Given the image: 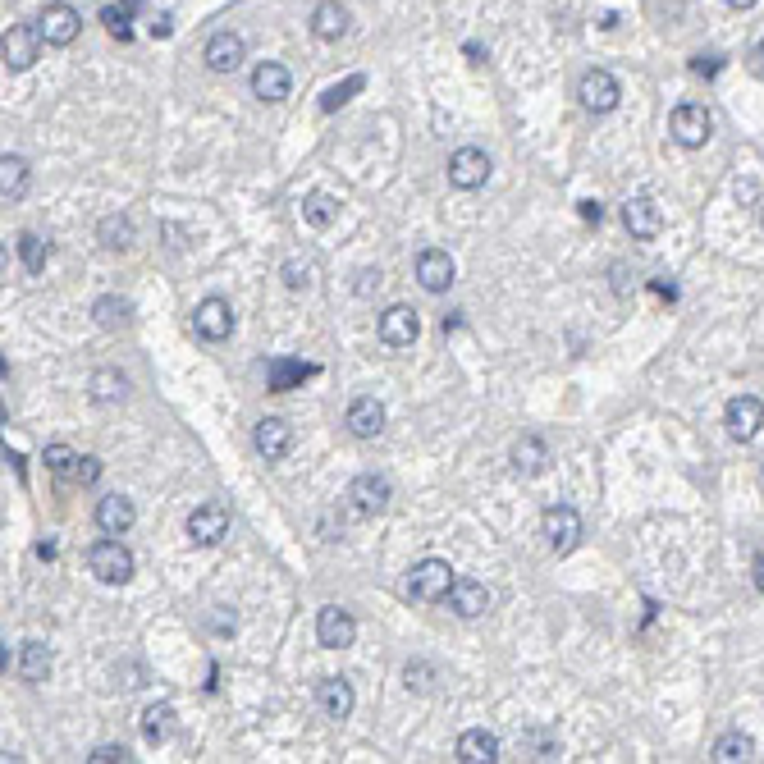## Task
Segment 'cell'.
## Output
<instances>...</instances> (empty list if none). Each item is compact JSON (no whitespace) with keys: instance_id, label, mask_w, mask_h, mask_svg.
Here are the masks:
<instances>
[{"instance_id":"6da1fadb","label":"cell","mask_w":764,"mask_h":764,"mask_svg":"<svg viewBox=\"0 0 764 764\" xmlns=\"http://www.w3.org/2000/svg\"><path fill=\"white\" fill-rule=\"evenodd\" d=\"M453 568L444 559H421V563H412V572H408V595L417 604H440V600H449V591H453Z\"/></svg>"},{"instance_id":"7a4b0ae2","label":"cell","mask_w":764,"mask_h":764,"mask_svg":"<svg viewBox=\"0 0 764 764\" xmlns=\"http://www.w3.org/2000/svg\"><path fill=\"white\" fill-rule=\"evenodd\" d=\"M87 568H92V577L106 586H124L133 577V554L119 540H97V545L87 549Z\"/></svg>"},{"instance_id":"3957f363","label":"cell","mask_w":764,"mask_h":764,"mask_svg":"<svg viewBox=\"0 0 764 764\" xmlns=\"http://www.w3.org/2000/svg\"><path fill=\"white\" fill-rule=\"evenodd\" d=\"M540 531H545V545L554 549V554H572L577 540H582V513L572 504H554V508H545V517H540Z\"/></svg>"},{"instance_id":"277c9868","label":"cell","mask_w":764,"mask_h":764,"mask_svg":"<svg viewBox=\"0 0 764 764\" xmlns=\"http://www.w3.org/2000/svg\"><path fill=\"white\" fill-rule=\"evenodd\" d=\"M389 495H394V485H389V476L362 472L353 485H348V508H353L357 517L385 513V508H389Z\"/></svg>"},{"instance_id":"5b68a950","label":"cell","mask_w":764,"mask_h":764,"mask_svg":"<svg viewBox=\"0 0 764 764\" xmlns=\"http://www.w3.org/2000/svg\"><path fill=\"white\" fill-rule=\"evenodd\" d=\"M710 133H714V119H710V110H705V106L682 101V106L673 110V138H678L687 151L705 147V142H710Z\"/></svg>"},{"instance_id":"8992f818","label":"cell","mask_w":764,"mask_h":764,"mask_svg":"<svg viewBox=\"0 0 764 764\" xmlns=\"http://www.w3.org/2000/svg\"><path fill=\"white\" fill-rule=\"evenodd\" d=\"M193 334H197V339H206V344L229 339V334H234V312H229V302L225 298H202V302H197Z\"/></svg>"},{"instance_id":"52a82bcc","label":"cell","mask_w":764,"mask_h":764,"mask_svg":"<svg viewBox=\"0 0 764 764\" xmlns=\"http://www.w3.org/2000/svg\"><path fill=\"white\" fill-rule=\"evenodd\" d=\"M42 42L46 37L37 33L33 23H14L10 33H5V46H0V51H5V69H14V74H19V69H33Z\"/></svg>"},{"instance_id":"ba28073f","label":"cell","mask_w":764,"mask_h":764,"mask_svg":"<svg viewBox=\"0 0 764 764\" xmlns=\"http://www.w3.org/2000/svg\"><path fill=\"white\" fill-rule=\"evenodd\" d=\"M485 179H490V156H485L481 147H458L449 156V183L453 188L472 193V188H481Z\"/></svg>"},{"instance_id":"9c48e42d","label":"cell","mask_w":764,"mask_h":764,"mask_svg":"<svg viewBox=\"0 0 764 764\" xmlns=\"http://www.w3.org/2000/svg\"><path fill=\"white\" fill-rule=\"evenodd\" d=\"M229 536V508L225 504H197L188 513V540L193 545H220Z\"/></svg>"},{"instance_id":"30bf717a","label":"cell","mask_w":764,"mask_h":764,"mask_svg":"<svg viewBox=\"0 0 764 764\" xmlns=\"http://www.w3.org/2000/svg\"><path fill=\"white\" fill-rule=\"evenodd\" d=\"M577 97H582V106L591 110V115H609V110L618 106V97H623V87H618V78L609 74V69H591V74L582 78V87H577Z\"/></svg>"},{"instance_id":"8fae6325","label":"cell","mask_w":764,"mask_h":764,"mask_svg":"<svg viewBox=\"0 0 764 764\" xmlns=\"http://www.w3.org/2000/svg\"><path fill=\"white\" fill-rule=\"evenodd\" d=\"M316 641H321L325 650H344L357 641V623L348 609H339V604H325L321 614H316Z\"/></svg>"},{"instance_id":"7c38bea8","label":"cell","mask_w":764,"mask_h":764,"mask_svg":"<svg viewBox=\"0 0 764 764\" xmlns=\"http://www.w3.org/2000/svg\"><path fill=\"white\" fill-rule=\"evenodd\" d=\"M376 334H380V344L385 348H412L417 344V334H421V321H417V312L412 307H389L385 316L376 321Z\"/></svg>"},{"instance_id":"4fadbf2b","label":"cell","mask_w":764,"mask_h":764,"mask_svg":"<svg viewBox=\"0 0 764 764\" xmlns=\"http://www.w3.org/2000/svg\"><path fill=\"white\" fill-rule=\"evenodd\" d=\"M78 28H83V19H78L74 5H46L37 14V33L46 37V46H69L78 37Z\"/></svg>"},{"instance_id":"5bb4252c","label":"cell","mask_w":764,"mask_h":764,"mask_svg":"<svg viewBox=\"0 0 764 764\" xmlns=\"http://www.w3.org/2000/svg\"><path fill=\"white\" fill-rule=\"evenodd\" d=\"M312 376H321V366L302 362V357H270V362H266L270 394H289V389H298L302 380H312Z\"/></svg>"},{"instance_id":"9a60e30c","label":"cell","mask_w":764,"mask_h":764,"mask_svg":"<svg viewBox=\"0 0 764 764\" xmlns=\"http://www.w3.org/2000/svg\"><path fill=\"white\" fill-rule=\"evenodd\" d=\"M728 435L732 440H755V435H760V426H764V403L755 399V394H737V399L728 403Z\"/></svg>"},{"instance_id":"2e32d148","label":"cell","mask_w":764,"mask_h":764,"mask_svg":"<svg viewBox=\"0 0 764 764\" xmlns=\"http://www.w3.org/2000/svg\"><path fill=\"white\" fill-rule=\"evenodd\" d=\"M344 426L353 440H376L385 431V403L380 399H353L344 412Z\"/></svg>"},{"instance_id":"e0dca14e","label":"cell","mask_w":764,"mask_h":764,"mask_svg":"<svg viewBox=\"0 0 764 764\" xmlns=\"http://www.w3.org/2000/svg\"><path fill=\"white\" fill-rule=\"evenodd\" d=\"M252 444H257V453L266 463H275V458H284L293 449V426L284 417H261L257 431H252Z\"/></svg>"},{"instance_id":"ac0fdd59","label":"cell","mask_w":764,"mask_h":764,"mask_svg":"<svg viewBox=\"0 0 764 764\" xmlns=\"http://www.w3.org/2000/svg\"><path fill=\"white\" fill-rule=\"evenodd\" d=\"M623 225L632 238H655L664 229V216H659V206L650 197H627L623 202Z\"/></svg>"},{"instance_id":"d6986e66","label":"cell","mask_w":764,"mask_h":764,"mask_svg":"<svg viewBox=\"0 0 764 764\" xmlns=\"http://www.w3.org/2000/svg\"><path fill=\"white\" fill-rule=\"evenodd\" d=\"M417 280H421V289L426 293H444L453 284V257L449 252H440V248H426L417 257Z\"/></svg>"},{"instance_id":"ffe728a7","label":"cell","mask_w":764,"mask_h":764,"mask_svg":"<svg viewBox=\"0 0 764 764\" xmlns=\"http://www.w3.org/2000/svg\"><path fill=\"white\" fill-rule=\"evenodd\" d=\"M449 609L458 618H481L485 609H490V591H485L481 582H472V577H458L449 591Z\"/></svg>"},{"instance_id":"44dd1931","label":"cell","mask_w":764,"mask_h":764,"mask_svg":"<svg viewBox=\"0 0 764 764\" xmlns=\"http://www.w3.org/2000/svg\"><path fill=\"white\" fill-rule=\"evenodd\" d=\"M243 37L238 33H216L211 42H206V65L216 69V74H234L238 65H243Z\"/></svg>"},{"instance_id":"7402d4cb","label":"cell","mask_w":764,"mask_h":764,"mask_svg":"<svg viewBox=\"0 0 764 764\" xmlns=\"http://www.w3.org/2000/svg\"><path fill=\"white\" fill-rule=\"evenodd\" d=\"M252 92H257L261 101H284L293 92V78L284 65H275V60H266V65L252 69Z\"/></svg>"},{"instance_id":"603a6c76","label":"cell","mask_w":764,"mask_h":764,"mask_svg":"<svg viewBox=\"0 0 764 764\" xmlns=\"http://www.w3.org/2000/svg\"><path fill=\"white\" fill-rule=\"evenodd\" d=\"M458 760L463 764H495L499 760V737L485 728H467L458 737Z\"/></svg>"},{"instance_id":"cb8c5ba5","label":"cell","mask_w":764,"mask_h":764,"mask_svg":"<svg viewBox=\"0 0 764 764\" xmlns=\"http://www.w3.org/2000/svg\"><path fill=\"white\" fill-rule=\"evenodd\" d=\"M316 705L325 710V719H348L353 705H357V696H353V687H348L344 678H325L321 687H316Z\"/></svg>"},{"instance_id":"d4e9b609","label":"cell","mask_w":764,"mask_h":764,"mask_svg":"<svg viewBox=\"0 0 764 764\" xmlns=\"http://www.w3.org/2000/svg\"><path fill=\"white\" fill-rule=\"evenodd\" d=\"M133 499H124V495H106L97 504V527L106 531V536H124V531L133 527Z\"/></svg>"},{"instance_id":"484cf974","label":"cell","mask_w":764,"mask_h":764,"mask_svg":"<svg viewBox=\"0 0 764 764\" xmlns=\"http://www.w3.org/2000/svg\"><path fill=\"white\" fill-rule=\"evenodd\" d=\"M513 467H517V476H540L549 467V444L540 435H522L513 444Z\"/></svg>"},{"instance_id":"4316f807","label":"cell","mask_w":764,"mask_h":764,"mask_svg":"<svg viewBox=\"0 0 764 764\" xmlns=\"http://www.w3.org/2000/svg\"><path fill=\"white\" fill-rule=\"evenodd\" d=\"M312 33L321 37V42H339V37L348 33V10L339 5V0L316 5V10H312Z\"/></svg>"},{"instance_id":"83f0119b","label":"cell","mask_w":764,"mask_h":764,"mask_svg":"<svg viewBox=\"0 0 764 764\" xmlns=\"http://www.w3.org/2000/svg\"><path fill=\"white\" fill-rule=\"evenodd\" d=\"M14 673H19L23 682H46V673H51V650H46L42 641H23L19 659H14Z\"/></svg>"},{"instance_id":"f1b7e54d","label":"cell","mask_w":764,"mask_h":764,"mask_svg":"<svg viewBox=\"0 0 764 764\" xmlns=\"http://www.w3.org/2000/svg\"><path fill=\"white\" fill-rule=\"evenodd\" d=\"M28 193V161L23 156H5L0 161V197L5 202H19Z\"/></svg>"},{"instance_id":"f546056e","label":"cell","mask_w":764,"mask_h":764,"mask_svg":"<svg viewBox=\"0 0 764 764\" xmlns=\"http://www.w3.org/2000/svg\"><path fill=\"white\" fill-rule=\"evenodd\" d=\"M302 220L312 229H330L334 220H339V197L330 193H307V202H302Z\"/></svg>"},{"instance_id":"4dcf8cb0","label":"cell","mask_w":764,"mask_h":764,"mask_svg":"<svg viewBox=\"0 0 764 764\" xmlns=\"http://www.w3.org/2000/svg\"><path fill=\"white\" fill-rule=\"evenodd\" d=\"M170 732H174V710L170 705H147V710H142V737H147L151 746H161Z\"/></svg>"},{"instance_id":"1f68e13d","label":"cell","mask_w":764,"mask_h":764,"mask_svg":"<svg viewBox=\"0 0 764 764\" xmlns=\"http://www.w3.org/2000/svg\"><path fill=\"white\" fill-rule=\"evenodd\" d=\"M362 87H366V78H362V74H348L344 83H330V87L321 92V110H325V115H334V110L348 106V101H353L357 92H362Z\"/></svg>"},{"instance_id":"d6a6232c","label":"cell","mask_w":764,"mask_h":764,"mask_svg":"<svg viewBox=\"0 0 764 764\" xmlns=\"http://www.w3.org/2000/svg\"><path fill=\"white\" fill-rule=\"evenodd\" d=\"M751 751H755V746H751V737H746V732H723L710 755L719 764H737V760H751Z\"/></svg>"},{"instance_id":"836d02e7","label":"cell","mask_w":764,"mask_h":764,"mask_svg":"<svg viewBox=\"0 0 764 764\" xmlns=\"http://www.w3.org/2000/svg\"><path fill=\"white\" fill-rule=\"evenodd\" d=\"M46 467H51L60 481H78V467H83V458H78L69 444H46Z\"/></svg>"},{"instance_id":"e575fe53","label":"cell","mask_w":764,"mask_h":764,"mask_svg":"<svg viewBox=\"0 0 764 764\" xmlns=\"http://www.w3.org/2000/svg\"><path fill=\"white\" fill-rule=\"evenodd\" d=\"M133 14H138V10H129L124 0L101 10V23H106V33L115 37V42H133Z\"/></svg>"},{"instance_id":"d590c367","label":"cell","mask_w":764,"mask_h":764,"mask_svg":"<svg viewBox=\"0 0 764 764\" xmlns=\"http://www.w3.org/2000/svg\"><path fill=\"white\" fill-rule=\"evenodd\" d=\"M522 751H527V760H559V737L545 728H531L522 732Z\"/></svg>"},{"instance_id":"8d00e7d4","label":"cell","mask_w":764,"mask_h":764,"mask_svg":"<svg viewBox=\"0 0 764 764\" xmlns=\"http://www.w3.org/2000/svg\"><path fill=\"white\" fill-rule=\"evenodd\" d=\"M101 243L115 252H124L133 243V220L129 216H106L101 220Z\"/></svg>"},{"instance_id":"74e56055","label":"cell","mask_w":764,"mask_h":764,"mask_svg":"<svg viewBox=\"0 0 764 764\" xmlns=\"http://www.w3.org/2000/svg\"><path fill=\"white\" fill-rule=\"evenodd\" d=\"M129 302L124 298H97V307H92V316H97V325H106V330H119V325H129Z\"/></svg>"},{"instance_id":"f35d334b","label":"cell","mask_w":764,"mask_h":764,"mask_svg":"<svg viewBox=\"0 0 764 764\" xmlns=\"http://www.w3.org/2000/svg\"><path fill=\"white\" fill-rule=\"evenodd\" d=\"M19 257H23V266L37 275V270L46 266V257H51V248H46L42 234H19Z\"/></svg>"},{"instance_id":"ab89813d","label":"cell","mask_w":764,"mask_h":764,"mask_svg":"<svg viewBox=\"0 0 764 764\" xmlns=\"http://www.w3.org/2000/svg\"><path fill=\"white\" fill-rule=\"evenodd\" d=\"M119 394H124V376L119 371H97L92 376V399L97 403H115Z\"/></svg>"},{"instance_id":"60d3db41","label":"cell","mask_w":764,"mask_h":764,"mask_svg":"<svg viewBox=\"0 0 764 764\" xmlns=\"http://www.w3.org/2000/svg\"><path fill=\"white\" fill-rule=\"evenodd\" d=\"M284 284H289L293 293H302L307 284H312V266H293L289 261V266H284Z\"/></svg>"},{"instance_id":"b9f144b4","label":"cell","mask_w":764,"mask_h":764,"mask_svg":"<svg viewBox=\"0 0 764 764\" xmlns=\"http://www.w3.org/2000/svg\"><path fill=\"white\" fill-rule=\"evenodd\" d=\"M719 69H723L719 55H696V60H691V74H696V78H714Z\"/></svg>"},{"instance_id":"7bdbcfd3","label":"cell","mask_w":764,"mask_h":764,"mask_svg":"<svg viewBox=\"0 0 764 764\" xmlns=\"http://www.w3.org/2000/svg\"><path fill=\"white\" fill-rule=\"evenodd\" d=\"M87 760H92V764H115V760L124 764V760H129V751H124V746H97Z\"/></svg>"},{"instance_id":"ee69618b","label":"cell","mask_w":764,"mask_h":764,"mask_svg":"<svg viewBox=\"0 0 764 764\" xmlns=\"http://www.w3.org/2000/svg\"><path fill=\"white\" fill-rule=\"evenodd\" d=\"M151 37H156V42L174 37V14H156V19H151Z\"/></svg>"},{"instance_id":"f6af8a7d","label":"cell","mask_w":764,"mask_h":764,"mask_svg":"<svg viewBox=\"0 0 764 764\" xmlns=\"http://www.w3.org/2000/svg\"><path fill=\"white\" fill-rule=\"evenodd\" d=\"M101 476V463L97 458H83V467H78V485H92Z\"/></svg>"},{"instance_id":"bcb514c9","label":"cell","mask_w":764,"mask_h":764,"mask_svg":"<svg viewBox=\"0 0 764 764\" xmlns=\"http://www.w3.org/2000/svg\"><path fill=\"white\" fill-rule=\"evenodd\" d=\"M582 220H586V225H600V220H604V206H600V202H582Z\"/></svg>"},{"instance_id":"7dc6e473","label":"cell","mask_w":764,"mask_h":764,"mask_svg":"<svg viewBox=\"0 0 764 764\" xmlns=\"http://www.w3.org/2000/svg\"><path fill=\"white\" fill-rule=\"evenodd\" d=\"M357 293H371V284H380V270H362V275H357Z\"/></svg>"},{"instance_id":"c3c4849f","label":"cell","mask_w":764,"mask_h":764,"mask_svg":"<svg viewBox=\"0 0 764 764\" xmlns=\"http://www.w3.org/2000/svg\"><path fill=\"white\" fill-rule=\"evenodd\" d=\"M650 289H655V298H668V302L678 298V289H673V284H664V280H655V284H650Z\"/></svg>"},{"instance_id":"681fc988","label":"cell","mask_w":764,"mask_h":764,"mask_svg":"<svg viewBox=\"0 0 764 764\" xmlns=\"http://www.w3.org/2000/svg\"><path fill=\"white\" fill-rule=\"evenodd\" d=\"M751 69H755V74L764 78V42H760V46H755V51H751Z\"/></svg>"},{"instance_id":"f907efd6","label":"cell","mask_w":764,"mask_h":764,"mask_svg":"<svg viewBox=\"0 0 764 764\" xmlns=\"http://www.w3.org/2000/svg\"><path fill=\"white\" fill-rule=\"evenodd\" d=\"M37 559H55V540H42V545H37Z\"/></svg>"},{"instance_id":"816d5d0a","label":"cell","mask_w":764,"mask_h":764,"mask_svg":"<svg viewBox=\"0 0 764 764\" xmlns=\"http://www.w3.org/2000/svg\"><path fill=\"white\" fill-rule=\"evenodd\" d=\"M755 591H764V554L755 559Z\"/></svg>"},{"instance_id":"f5cc1de1","label":"cell","mask_w":764,"mask_h":764,"mask_svg":"<svg viewBox=\"0 0 764 764\" xmlns=\"http://www.w3.org/2000/svg\"><path fill=\"white\" fill-rule=\"evenodd\" d=\"M728 5H732V10H751L755 0H728Z\"/></svg>"},{"instance_id":"db71d44e","label":"cell","mask_w":764,"mask_h":764,"mask_svg":"<svg viewBox=\"0 0 764 764\" xmlns=\"http://www.w3.org/2000/svg\"><path fill=\"white\" fill-rule=\"evenodd\" d=\"M124 5H129V10H142V5H147V0H124Z\"/></svg>"},{"instance_id":"11a10c76","label":"cell","mask_w":764,"mask_h":764,"mask_svg":"<svg viewBox=\"0 0 764 764\" xmlns=\"http://www.w3.org/2000/svg\"><path fill=\"white\" fill-rule=\"evenodd\" d=\"M760 225H764V206H760Z\"/></svg>"}]
</instances>
